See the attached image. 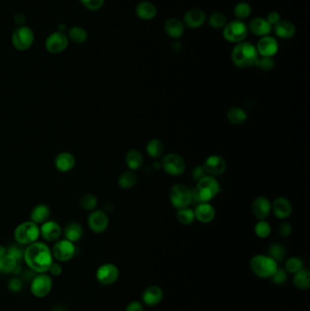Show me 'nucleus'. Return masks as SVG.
Masks as SVG:
<instances>
[{
	"mask_svg": "<svg viewBox=\"0 0 310 311\" xmlns=\"http://www.w3.org/2000/svg\"><path fill=\"white\" fill-rule=\"evenodd\" d=\"M275 59L271 57H261L258 56L255 66L262 71H270L275 67Z\"/></svg>",
	"mask_w": 310,
	"mask_h": 311,
	"instance_id": "obj_43",
	"label": "nucleus"
},
{
	"mask_svg": "<svg viewBox=\"0 0 310 311\" xmlns=\"http://www.w3.org/2000/svg\"><path fill=\"white\" fill-rule=\"evenodd\" d=\"M23 257L26 265L40 274L48 272L53 264L52 251L43 242L36 241L27 245Z\"/></svg>",
	"mask_w": 310,
	"mask_h": 311,
	"instance_id": "obj_1",
	"label": "nucleus"
},
{
	"mask_svg": "<svg viewBox=\"0 0 310 311\" xmlns=\"http://www.w3.org/2000/svg\"><path fill=\"white\" fill-rule=\"evenodd\" d=\"M252 12V9L250 7V5L247 2H239L235 6L234 9V15L236 17V19L243 21L245 19L249 18Z\"/></svg>",
	"mask_w": 310,
	"mask_h": 311,
	"instance_id": "obj_38",
	"label": "nucleus"
},
{
	"mask_svg": "<svg viewBox=\"0 0 310 311\" xmlns=\"http://www.w3.org/2000/svg\"><path fill=\"white\" fill-rule=\"evenodd\" d=\"M34 42V33L28 26H19L14 31L12 44L19 51H25L30 48Z\"/></svg>",
	"mask_w": 310,
	"mask_h": 311,
	"instance_id": "obj_9",
	"label": "nucleus"
},
{
	"mask_svg": "<svg viewBox=\"0 0 310 311\" xmlns=\"http://www.w3.org/2000/svg\"><path fill=\"white\" fill-rule=\"evenodd\" d=\"M161 165L166 173L174 177L182 175L186 169L185 160L179 154H166L162 159Z\"/></svg>",
	"mask_w": 310,
	"mask_h": 311,
	"instance_id": "obj_8",
	"label": "nucleus"
},
{
	"mask_svg": "<svg viewBox=\"0 0 310 311\" xmlns=\"http://www.w3.org/2000/svg\"><path fill=\"white\" fill-rule=\"evenodd\" d=\"M164 144L162 143L161 141L157 140V139H153L150 140L147 144V153L149 155L150 158H158L161 157L164 153Z\"/></svg>",
	"mask_w": 310,
	"mask_h": 311,
	"instance_id": "obj_34",
	"label": "nucleus"
},
{
	"mask_svg": "<svg viewBox=\"0 0 310 311\" xmlns=\"http://www.w3.org/2000/svg\"><path fill=\"white\" fill-rule=\"evenodd\" d=\"M80 2L86 9L91 11H96L103 7L105 0H80Z\"/></svg>",
	"mask_w": 310,
	"mask_h": 311,
	"instance_id": "obj_46",
	"label": "nucleus"
},
{
	"mask_svg": "<svg viewBox=\"0 0 310 311\" xmlns=\"http://www.w3.org/2000/svg\"><path fill=\"white\" fill-rule=\"evenodd\" d=\"M288 279V274L283 268H279L275 270V273L273 274V276L271 277L272 282L275 285H282L287 281Z\"/></svg>",
	"mask_w": 310,
	"mask_h": 311,
	"instance_id": "obj_45",
	"label": "nucleus"
},
{
	"mask_svg": "<svg viewBox=\"0 0 310 311\" xmlns=\"http://www.w3.org/2000/svg\"><path fill=\"white\" fill-rule=\"evenodd\" d=\"M18 267V259L12 255L6 254L0 258V272L12 273Z\"/></svg>",
	"mask_w": 310,
	"mask_h": 311,
	"instance_id": "obj_35",
	"label": "nucleus"
},
{
	"mask_svg": "<svg viewBox=\"0 0 310 311\" xmlns=\"http://www.w3.org/2000/svg\"><path fill=\"white\" fill-rule=\"evenodd\" d=\"M250 268L258 278H271L278 269V263L267 255H256L250 260Z\"/></svg>",
	"mask_w": 310,
	"mask_h": 311,
	"instance_id": "obj_4",
	"label": "nucleus"
},
{
	"mask_svg": "<svg viewBox=\"0 0 310 311\" xmlns=\"http://www.w3.org/2000/svg\"><path fill=\"white\" fill-rule=\"evenodd\" d=\"M251 210L256 219H258V220H264L270 214L272 204L267 197L259 196L254 199Z\"/></svg>",
	"mask_w": 310,
	"mask_h": 311,
	"instance_id": "obj_17",
	"label": "nucleus"
},
{
	"mask_svg": "<svg viewBox=\"0 0 310 311\" xmlns=\"http://www.w3.org/2000/svg\"><path fill=\"white\" fill-rule=\"evenodd\" d=\"M48 271L50 272V274H51L52 276H60L62 273L61 266H60L59 264L54 263V262H53L51 267H49Z\"/></svg>",
	"mask_w": 310,
	"mask_h": 311,
	"instance_id": "obj_51",
	"label": "nucleus"
},
{
	"mask_svg": "<svg viewBox=\"0 0 310 311\" xmlns=\"http://www.w3.org/2000/svg\"><path fill=\"white\" fill-rule=\"evenodd\" d=\"M272 27L269 23L267 22L266 18H255L249 22L248 28L253 35L263 38L266 36H269L272 31Z\"/></svg>",
	"mask_w": 310,
	"mask_h": 311,
	"instance_id": "obj_22",
	"label": "nucleus"
},
{
	"mask_svg": "<svg viewBox=\"0 0 310 311\" xmlns=\"http://www.w3.org/2000/svg\"><path fill=\"white\" fill-rule=\"evenodd\" d=\"M209 24L212 28L221 29L227 24V17L225 14L221 12H214L211 14L209 18Z\"/></svg>",
	"mask_w": 310,
	"mask_h": 311,
	"instance_id": "obj_39",
	"label": "nucleus"
},
{
	"mask_svg": "<svg viewBox=\"0 0 310 311\" xmlns=\"http://www.w3.org/2000/svg\"><path fill=\"white\" fill-rule=\"evenodd\" d=\"M68 37L77 44H82L86 40H88V33L80 26H73L68 31Z\"/></svg>",
	"mask_w": 310,
	"mask_h": 311,
	"instance_id": "obj_37",
	"label": "nucleus"
},
{
	"mask_svg": "<svg viewBox=\"0 0 310 311\" xmlns=\"http://www.w3.org/2000/svg\"><path fill=\"white\" fill-rule=\"evenodd\" d=\"M125 161L130 170H137L143 166L144 158L140 150L133 149L127 151L125 157Z\"/></svg>",
	"mask_w": 310,
	"mask_h": 311,
	"instance_id": "obj_28",
	"label": "nucleus"
},
{
	"mask_svg": "<svg viewBox=\"0 0 310 311\" xmlns=\"http://www.w3.org/2000/svg\"><path fill=\"white\" fill-rule=\"evenodd\" d=\"M268 256L271 259H274L277 263L281 262L286 258V250L284 246L281 245L280 243H273L269 246L268 250Z\"/></svg>",
	"mask_w": 310,
	"mask_h": 311,
	"instance_id": "obj_36",
	"label": "nucleus"
},
{
	"mask_svg": "<svg viewBox=\"0 0 310 311\" xmlns=\"http://www.w3.org/2000/svg\"><path fill=\"white\" fill-rule=\"evenodd\" d=\"M157 8L149 1H142L135 8L136 16L142 20H151L157 16Z\"/></svg>",
	"mask_w": 310,
	"mask_h": 311,
	"instance_id": "obj_26",
	"label": "nucleus"
},
{
	"mask_svg": "<svg viewBox=\"0 0 310 311\" xmlns=\"http://www.w3.org/2000/svg\"><path fill=\"white\" fill-rule=\"evenodd\" d=\"M45 46L48 52L58 54L63 52L67 48L68 40L65 33H63L62 31H57L48 36Z\"/></svg>",
	"mask_w": 310,
	"mask_h": 311,
	"instance_id": "obj_14",
	"label": "nucleus"
},
{
	"mask_svg": "<svg viewBox=\"0 0 310 311\" xmlns=\"http://www.w3.org/2000/svg\"><path fill=\"white\" fill-rule=\"evenodd\" d=\"M194 213H195V219L201 223L204 224L210 223L211 221L214 220L216 217L214 206H212L210 202L197 204L194 210Z\"/></svg>",
	"mask_w": 310,
	"mask_h": 311,
	"instance_id": "obj_20",
	"label": "nucleus"
},
{
	"mask_svg": "<svg viewBox=\"0 0 310 311\" xmlns=\"http://www.w3.org/2000/svg\"><path fill=\"white\" fill-rule=\"evenodd\" d=\"M126 311H144V307L141 303L133 301L127 305Z\"/></svg>",
	"mask_w": 310,
	"mask_h": 311,
	"instance_id": "obj_50",
	"label": "nucleus"
},
{
	"mask_svg": "<svg viewBox=\"0 0 310 311\" xmlns=\"http://www.w3.org/2000/svg\"><path fill=\"white\" fill-rule=\"evenodd\" d=\"M227 118L233 125H241L248 119V114L239 107H233L227 111Z\"/></svg>",
	"mask_w": 310,
	"mask_h": 311,
	"instance_id": "obj_30",
	"label": "nucleus"
},
{
	"mask_svg": "<svg viewBox=\"0 0 310 311\" xmlns=\"http://www.w3.org/2000/svg\"><path fill=\"white\" fill-rule=\"evenodd\" d=\"M258 56L261 57H273L279 51V44L275 38L271 36H266L260 38L258 44L256 46Z\"/></svg>",
	"mask_w": 310,
	"mask_h": 311,
	"instance_id": "obj_16",
	"label": "nucleus"
},
{
	"mask_svg": "<svg viewBox=\"0 0 310 311\" xmlns=\"http://www.w3.org/2000/svg\"><path fill=\"white\" fill-rule=\"evenodd\" d=\"M292 226L291 224L288 223V222H283L280 225V228H279V234H280L281 237H289L292 233Z\"/></svg>",
	"mask_w": 310,
	"mask_h": 311,
	"instance_id": "obj_47",
	"label": "nucleus"
},
{
	"mask_svg": "<svg viewBox=\"0 0 310 311\" xmlns=\"http://www.w3.org/2000/svg\"><path fill=\"white\" fill-rule=\"evenodd\" d=\"M76 165V158L70 152H62L55 158V167L60 172H68Z\"/></svg>",
	"mask_w": 310,
	"mask_h": 311,
	"instance_id": "obj_23",
	"label": "nucleus"
},
{
	"mask_svg": "<svg viewBox=\"0 0 310 311\" xmlns=\"http://www.w3.org/2000/svg\"><path fill=\"white\" fill-rule=\"evenodd\" d=\"M40 236V228L33 221H26L18 225L14 232L16 240L22 245H30L38 240Z\"/></svg>",
	"mask_w": 310,
	"mask_h": 311,
	"instance_id": "obj_5",
	"label": "nucleus"
},
{
	"mask_svg": "<svg viewBox=\"0 0 310 311\" xmlns=\"http://www.w3.org/2000/svg\"><path fill=\"white\" fill-rule=\"evenodd\" d=\"M98 204V200L93 194H85L79 199V206L85 211H95Z\"/></svg>",
	"mask_w": 310,
	"mask_h": 311,
	"instance_id": "obj_40",
	"label": "nucleus"
},
{
	"mask_svg": "<svg viewBox=\"0 0 310 311\" xmlns=\"http://www.w3.org/2000/svg\"><path fill=\"white\" fill-rule=\"evenodd\" d=\"M221 191L219 181L215 177L206 175L197 181L192 190V203L200 204L210 202Z\"/></svg>",
	"mask_w": 310,
	"mask_h": 311,
	"instance_id": "obj_2",
	"label": "nucleus"
},
{
	"mask_svg": "<svg viewBox=\"0 0 310 311\" xmlns=\"http://www.w3.org/2000/svg\"><path fill=\"white\" fill-rule=\"evenodd\" d=\"M50 216V210L45 204H39L34 206V209L31 211V221L36 224H42L48 221V218Z\"/></svg>",
	"mask_w": 310,
	"mask_h": 311,
	"instance_id": "obj_29",
	"label": "nucleus"
},
{
	"mask_svg": "<svg viewBox=\"0 0 310 311\" xmlns=\"http://www.w3.org/2000/svg\"><path fill=\"white\" fill-rule=\"evenodd\" d=\"M76 253V248L73 242L67 239H62L57 241L52 249V256L55 259L66 262L74 257Z\"/></svg>",
	"mask_w": 310,
	"mask_h": 311,
	"instance_id": "obj_11",
	"label": "nucleus"
},
{
	"mask_svg": "<svg viewBox=\"0 0 310 311\" xmlns=\"http://www.w3.org/2000/svg\"><path fill=\"white\" fill-rule=\"evenodd\" d=\"M164 29L166 31L167 36L172 39H179L182 37L185 32V25L184 23L178 18H168L164 24Z\"/></svg>",
	"mask_w": 310,
	"mask_h": 311,
	"instance_id": "obj_24",
	"label": "nucleus"
},
{
	"mask_svg": "<svg viewBox=\"0 0 310 311\" xmlns=\"http://www.w3.org/2000/svg\"><path fill=\"white\" fill-rule=\"evenodd\" d=\"M109 217L103 211H93L88 216V227L96 234L105 232L109 227Z\"/></svg>",
	"mask_w": 310,
	"mask_h": 311,
	"instance_id": "obj_15",
	"label": "nucleus"
},
{
	"mask_svg": "<svg viewBox=\"0 0 310 311\" xmlns=\"http://www.w3.org/2000/svg\"><path fill=\"white\" fill-rule=\"evenodd\" d=\"M272 211L278 219H288L292 214V204L287 197H277L272 204Z\"/></svg>",
	"mask_w": 310,
	"mask_h": 311,
	"instance_id": "obj_18",
	"label": "nucleus"
},
{
	"mask_svg": "<svg viewBox=\"0 0 310 311\" xmlns=\"http://www.w3.org/2000/svg\"><path fill=\"white\" fill-rule=\"evenodd\" d=\"M267 20V22L270 24L271 26H275L278 23L280 22L281 20V17H280V14L277 11H271L267 15V17L266 18Z\"/></svg>",
	"mask_w": 310,
	"mask_h": 311,
	"instance_id": "obj_48",
	"label": "nucleus"
},
{
	"mask_svg": "<svg viewBox=\"0 0 310 311\" xmlns=\"http://www.w3.org/2000/svg\"><path fill=\"white\" fill-rule=\"evenodd\" d=\"M136 182H137V175L133 170L123 172L118 180V186L124 189H131L136 184Z\"/></svg>",
	"mask_w": 310,
	"mask_h": 311,
	"instance_id": "obj_32",
	"label": "nucleus"
},
{
	"mask_svg": "<svg viewBox=\"0 0 310 311\" xmlns=\"http://www.w3.org/2000/svg\"><path fill=\"white\" fill-rule=\"evenodd\" d=\"M205 176H206L205 169L203 166H197L196 167H194L192 170V177L194 180H201L202 178H204Z\"/></svg>",
	"mask_w": 310,
	"mask_h": 311,
	"instance_id": "obj_49",
	"label": "nucleus"
},
{
	"mask_svg": "<svg viewBox=\"0 0 310 311\" xmlns=\"http://www.w3.org/2000/svg\"><path fill=\"white\" fill-rule=\"evenodd\" d=\"M205 14L203 10L199 9H192L188 10L185 14L183 18V23L185 26L188 28H198L204 25L205 22Z\"/></svg>",
	"mask_w": 310,
	"mask_h": 311,
	"instance_id": "obj_19",
	"label": "nucleus"
},
{
	"mask_svg": "<svg viewBox=\"0 0 310 311\" xmlns=\"http://www.w3.org/2000/svg\"><path fill=\"white\" fill-rule=\"evenodd\" d=\"M177 219L179 220V223L183 224V225H190L196 219L194 210L190 209L189 206L179 210L177 213Z\"/></svg>",
	"mask_w": 310,
	"mask_h": 311,
	"instance_id": "obj_41",
	"label": "nucleus"
},
{
	"mask_svg": "<svg viewBox=\"0 0 310 311\" xmlns=\"http://www.w3.org/2000/svg\"><path fill=\"white\" fill-rule=\"evenodd\" d=\"M249 35V28L244 21L238 19L227 23L223 28L224 39L230 43H240L247 39Z\"/></svg>",
	"mask_w": 310,
	"mask_h": 311,
	"instance_id": "obj_7",
	"label": "nucleus"
},
{
	"mask_svg": "<svg viewBox=\"0 0 310 311\" xmlns=\"http://www.w3.org/2000/svg\"><path fill=\"white\" fill-rule=\"evenodd\" d=\"M255 234L258 236L259 238H266L269 237L271 233L270 224L264 220H258V223L255 225Z\"/></svg>",
	"mask_w": 310,
	"mask_h": 311,
	"instance_id": "obj_42",
	"label": "nucleus"
},
{
	"mask_svg": "<svg viewBox=\"0 0 310 311\" xmlns=\"http://www.w3.org/2000/svg\"><path fill=\"white\" fill-rule=\"evenodd\" d=\"M53 280L46 273H40L31 282L30 291L37 298H45L52 290Z\"/></svg>",
	"mask_w": 310,
	"mask_h": 311,
	"instance_id": "obj_10",
	"label": "nucleus"
},
{
	"mask_svg": "<svg viewBox=\"0 0 310 311\" xmlns=\"http://www.w3.org/2000/svg\"><path fill=\"white\" fill-rule=\"evenodd\" d=\"M258 57V50L255 45L243 41L237 43L232 50L231 58L233 64L239 68H249L255 66Z\"/></svg>",
	"mask_w": 310,
	"mask_h": 311,
	"instance_id": "obj_3",
	"label": "nucleus"
},
{
	"mask_svg": "<svg viewBox=\"0 0 310 311\" xmlns=\"http://www.w3.org/2000/svg\"><path fill=\"white\" fill-rule=\"evenodd\" d=\"M7 254V250L3 246H0V258L4 257L5 255Z\"/></svg>",
	"mask_w": 310,
	"mask_h": 311,
	"instance_id": "obj_54",
	"label": "nucleus"
},
{
	"mask_svg": "<svg viewBox=\"0 0 310 311\" xmlns=\"http://www.w3.org/2000/svg\"><path fill=\"white\" fill-rule=\"evenodd\" d=\"M206 175L218 177L225 173L227 169L226 159L220 155H211L205 158L203 164Z\"/></svg>",
	"mask_w": 310,
	"mask_h": 311,
	"instance_id": "obj_13",
	"label": "nucleus"
},
{
	"mask_svg": "<svg viewBox=\"0 0 310 311\" xmlns=\"http://www.w3.org/2000/svg\"><path fill=\"white\" fill-rule=\"evenodd\" d=\"M303 268V260L298 257H292L286 262V269L290 273H296Z\"/></svg>",
	"mask_w": 310,
	"mask_h": 311,
	"instance_id": "obj_44",
	"label": "nucleus"
},
{
	"mask_svg": "<svg viewBox=\"0 0 310 311\" xmlns=\"http://www.w3.org/2000/svg\"><path fill=\"white\" fill-rule=\"evenodd\" d=\"M119 270L116 265L106 263L101 265L96 270V277L97 281L102 285L110 286L118 281Z\"/></svg>",
	"mask_w": 310,
	"mask_h": 311,
	"instance_id": "obj_12",
	"label": "nucleus"
},
{
	"mask_svg": "<svg viewBox=\"0 0 310 311\" xmlns=\"http://www.w3.org/2000/svg\"><path fill=\"white\" fill-rule=\"evenodd\" d=\"M294 285L300 289H308L310 287V273L308 269L302 268L295 273L293 278Z\"/></svg>",
	"mask_w": 310,
	"mask_h": 311,
	"instance_id": "obj_33",
	"label": "nucleus"
},
{
	"mask_svg": "<svg viewBox=\"0 0 310 311\" xmlns=\"http://www.w3.org/2000/svg\"><path fill=\"white\" fill-rule=\"evenodd\" d=\"M163 291L157 286H150L145 289L143 293V301L148 306H156L161 302L163 299Z\"/></svg>",
	"mask_w": 310,
	"mask_h": 311,
	"instance_id": "obj_25",
	"label": "nucleus"
},
{
	"mask_svg": "<svg viewBox=\"0 0 310 311\" xmlns=\"http://www.w3.org/2000/svg\"><path fill=\"white\" fill-rule=\"evenodd\" d=\"M62 229L55 221H46L40 228V235L48 242H55L61 237Z\"/></svg>",
	"mask_w": 310,
	"mask_h": 311,
	"instance_id": "obj_21",
	"label": "nucleus"
},
{
	"mask_svg": "<svg viewBox=\"0 0 310 311\" xmlns=\"http://www.w3.org/2000/svg\"><path fill=\"white\" fill-rule=\"evenodd\" d=\"M169 199L172 206L178 211L188 208L192 204V190L186 185L175 184L169 191Z\"/></svg>",
	"mask_w": 310,
	"mask_h": 311,
	"instance_id": "obj_6",
	"label": "nucleus"
},
{
	"mask_svg": "<svg viewBox=\"0 0 310 311\" xmlns=\"http://www.w3.org/2000/svg\"><path fill=\"white\" fill-rule=\"evenodd\" d=\"M9 288L12 291H19L22 288V283L18 279H13L9 282Z\"/></svg>",
	"mask_w": 310,
	"mask_h": 311,
	"instance_id": "obj_52",
	"label": "nucleus"
},
{
	"mask_svg": "<svg viewBox=\"0 0 310 311\" xmlns=\"http://www.w3.org/2000/svg\"><path fill=\"white\" fill-rule=\"evenodd\" d=\"M8 254L12 255L13 257H15L16 259H20L23 257V255H24V252H22L21 250L18 249V248H16V247H12V248H10L9 250V253Z\"/></svg>",
	"mask_w": 310,
	"mask_h": 311,
	"instance_id": "obj_53",
	"label": "nucleus"
},
{
	"mask_svg": "<svg viewBox=\"0 0 310 311\" xmlns=\"http://www.w3.org/2000/svg\"><path fill=\"white\" fill-rule=\"evenodd\" d=\"M275 35L283 40H290L296 35V27L292 23L287 20H280L274 26Z\"/></svg>",
	"mask_w": 310,
	"mask_h": 311,
	"instance_id": "obj_27",
	"label": "nucleus"
},
{
	"mask_svg": "<svg viewBox=\"0 0 310 311\" xmlns=\"http://www.w3.org/2000/svg\"><path fill=\"white\" fill-rule=\"evenodd\" d=\"M64 235L66 239L74 243L81 238L83 235V229L79 223L72 222L66 226L64 230Z\"/></svg>",
	"mask_w": 310,
	"mask_h": 311,
	"instance_id": "obj_31",
	"label": "nucleus"
}]
</instances>
